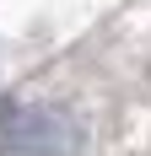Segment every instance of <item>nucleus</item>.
<instances>
[{
	"label": "nucleus",
	"instance_id": "obj_1",
	"mask_svg": "<svg viewBox=\"0 0 151 156\" xmlns=\"http://www.w3.org/2000/svg\"><path fill=\"white\" fill-rule=\"evenodd\" d=\"M76 124L49 108H11L0 119V156H70Z\"/></svg>",
	"mask_w": 151,
	"mask_h": 156
}]
</instances>
